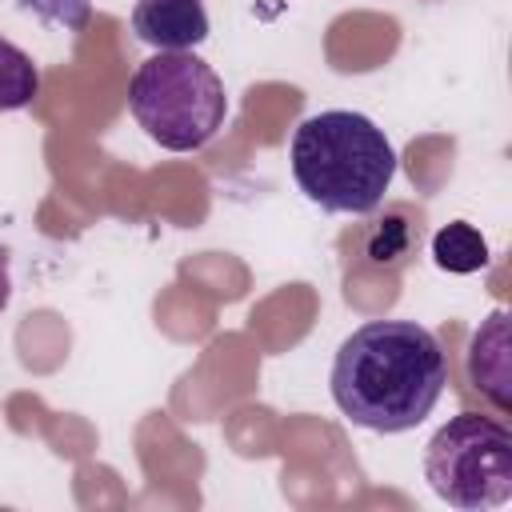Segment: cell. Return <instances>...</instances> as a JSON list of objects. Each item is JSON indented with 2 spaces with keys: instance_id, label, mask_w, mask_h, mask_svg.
Returning a JSON list of instances; mask_svg holds the SVG:
<instances>
[{
  "instance_id": "cell-1",
  "label": "cell",
  "mask_w": 512,
  "mask_h": 512,
  "mask_svg": "<svg viewBox=\"0 0 512 512\" xmlns=\"http://www.w3.org/2000/svg\"><path fill=\"white\" fill-rule=\"evenodd\" d=\"M328 388L336 408L368 432H408L448 388V356L416 320H368L336 348Z\"/></svg>"
},
{
  "instance_id": "cell-5",
  "label": "cell",
  "mask_w": 512,
  "mask_h": 512,
  "mask_svg": "<svg viewBox=\"0 0 512 512\" xmlns=\"http://www.w3.org/2000/svg\"><path fill=\"white\" fill-rule=\"evenodd\" d=\"M132 32L156 52H192L208 40L204 0H136Z\"/></svg>"
},
{
  "instance_id": "cell-8",
  "label": "cell",
  "mask_w": 512,
  "mask_h": 512,
  "mask_svg": "<svg viewBox=\"0 0 512 512\" xmlns=\"http://www.w3.org/2000/svg\"><path fill=\"white\" fill-rule=\"evenodd\" d=\"M420 244V228L412 220H404V212H388L380 216L372 228H368V240H364V256L376 264V268H404L412 260Z\"/></svg>"
},
{
  "instance_id": "cell-11",
  "label": "cell",
  "mask_w": 512,
  "mask_h": 512,
  "mask_svg": "<svg viewBox=\"0 0 512 512\" xmlns=\"http://www.w3.org/2000/svg\"><path fill=\"white\" fill-rule=\"evenodd\" d=\"M8 248L0 244V312L8 308V300H12V272H8Z\"/></svg>"
},
{
  "instance_id": "cell-3",
  "label": "cell",
  "mask_w": 512,
  "mask_h": 512,
  "mask_svg": "<svg viewBox=\"0 0 512 512\" xmlns=\"http://www.w3.org/2000/svg\"><path fill=\"white\" fill-rule=\"evenodd\" d=\"M128 112L160 148L196 152L224 128L228 96L196 52H156L128 80Z\"/></svg>"
},
{
  "instance_id": "cell-4",
  "label": "cell",
  "mask_w": 512,
  "mask_h": 512,
  "mask_svg": "<svg viewBox=\"0 0 512 512\" xmlns=\"http://www.w3.org/2000/svg\"><path fill=\"white\" fill-rule=\"evenodd\" d=\"M428 488L464 512L500 508L512 496V432L480 412H456L424 448Z\"/></svg>"
},
{
  "instance_id": "cell-9",
  "label": "cell",
  "mask_w": 512,
  "mask_h": 512,
  "mask_svg": "<svg viewBox=\"0 0 512 512\" xmlns=\"http://www.w3.org/2000/svg\"><path fill=\"white\" fill-rule=\"evenodd\" d=\"M40 92V72L24 48L0 36V112L28 108Z\"/></svg>"
},
{
  "instance_id": "cell-6",
  "label": "cell",
  "mask_w": 512,
  "mask_h": 512,
  "mask_svg": "<svg viewBox=\"0 0 512 512\" xmlns=\"http://www.w3.org/2000/svg\"><path fill=\"white\" fill-rule=\"evenodd\" d=\"M468 376L472 384L500 408L508 412L512 408V352H508V312L496 308L472 336V348H468Z\"/></svg>"
},
{
  "instance_id": "cell-7",
  "label": "cell",
  "mask_w": 512,
  "mask_h": 512,
  "mask_svg": "<svg viewBox=\"0 0 512 512\" xmlns=\"http://www.w3.org/2000/svg\"><path fill=\"white\" fill-rule=\"evenodd\" d=\"M432 260H436V268L456 272V276L480 272V268H488V240L472 224L452 220L432 236Z\"/></svg>"
},
{
  "instance_id": "cell-10",
  "label": "cell",
  "mask_w": 512,
  "mask_h": 512,
  "mask_svg": "<svg viewBox=\"0 0 512 512\" xmlns=\"http://www.w3.org/2000/svg\"><path fill=\"white\" fill-rule=\"evenodd\" d=\"M28 12H36L40 20L48 24H60V28H84L88 24V12H92V0H20Z\"/></svg>"
},
{
  "instance_id": "cell-2",
  "label": "cell",
  "mask_w": 512,
  "mask_h": 512,
  "mask_svg": "<svg viewBox=\"0 0 512 512\" xmlns=\"http://www.w3.org/2000/svg\"><path fill=\"white\" fill-rule=\"evenodd\" d=\"M288 164L296 188L324 212L368 216L396 176V148L364 112L328 108L292 132Z\"/></svg>"
}]
</instances>
